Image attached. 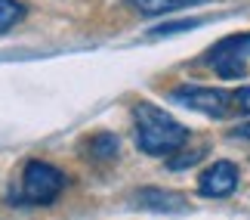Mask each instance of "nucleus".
Instances as JSON below:
<instances>
[{"label": "nucleus", "mask_w": 250, "mask_h": 220, "mask_svg": "<svg viewBox=\"0 0 250 220\" xmlns=\"http://www.w3.org/2000/svg\"><path fill=\"white\" fill-rule=\"evenodd\" d=\"M133 118H136V143L146 155L167 158L179 146L188 143L186 124H179L173 115H167L158 106H151V102H139V106L133 109Z\"/></svg>", "instance_id": "nucleus-1"}, {"label": "nucleus", "mask_w": 250, "mask_h": 220, "mask_svg": "<svg viewBox=\"0 0 250 220\" xmlns=\"http://www.w3.org/2000/svg\"><path fill=\"white\" fill-rule=\"evenodd\" d=\"M167 97L179 106H186L191 112L210 115V118H226V115L235 112V99L229 90H216V87H201V84H182V87H173Z\"/></svg>", "instance_id": "nucleus-2"}, {"label": "nucleus", "mask_w": 250, "mask_h": 220, "mask_svg": "<svg viewBox=\"0 0 250 220\" xmlns=\"http://www.w3.org/2000/svg\"><path fill=\"white\" fill-rule=\"evenodd\" d=\"M207 65L226 81L229 78H244L247 65H250V31L223 37V41L207 53Z\"/></svg>", "instance_id": "nucleus-3"}, {"label": "nucleus", "mask_w": 250, "mask_h": 220, "mask_svg": "<svg viewBox=\"0 0 250 220\" xmlns=\"http://www.w3.org/2000/svg\"><path fill=\"white\" fill-rule=\"evenodd\" d=\"M65 177L59 168L46 165V161H28L22 171V196L31 205H50L62 193Z\"/></svg>", "instance_id": "nucleus-4"}, {"label": "nucleus", "mask_w": 250, "mask_h": 220, "mask_svg": "<svg viewBox=\"0 0 250 220\" xmlns=\"http://www.w3.org/2000/svg\"><path fill=\"white\" fill-rule=\"evenodd\" d=\"M238 165L232 161H213L207 171H201L198 177V193L207 198H226L238 189Z\"/></svg>", "instance_id": "nucleus-5"}, {"label": "nucleus", "mask_w": 250, "mask_h": 220, "mask_svg": "<svg viewBox=\"0 0 250 220\" xmlns=\"http://www.w3.org/2000/svg\"><path fill=\"white\" fill-rule=\"evenodd\" d=\"M136 205L139 208H148V211H164V214H179V211H188V198L179 196V193H170V189H139L136 193Z\"/></svg>", "instance_id": "nucleus-6"}, {"label": "nucleus", "mask_w": 250, "mask_h": 220, "mask_svg": "<svg viewBox=\"0 0 250 220\" xmlns=\"http://www.w3.org/2000/svg\"><path fill=\"white\" fill-rule=\"evenodd\" d=\"M118 152H121V140L108 130L93 133V137L86 140V155L93 161H111V158H118Z\"/></svg>", "instance_id": "nucleus-7"}, {"label": "nucleus", "mask_w": 250, "mask_h": 220, "mask_svg": "<svg viewBox=\"0 0 250 220\" xmlns=\"http://www.w3.org/2000/svg\"><path fill=\"white\" fill-rule=\"evenodd\" d=\"M204 3V0H133V6L139 9L142 16H164V13H176V9Z\"/></svg>", "instance_id": "nucleus-8"}, {"label": "nucleus", "mask_w": 250, "mask_h": 220, "mask_svg": "<svg viewBox=\"0 0 250 220\" xmlns=\"http://www.w3.org/2000/svg\"><path fill=\"white\" fill-rule=\"evenodd\" d=\"M207 155V149L204 146H195V149H186V146H179L173 155H167V168L170 171H186V168H195L201 158Z\"/></svg>", "instance_id": "nucleus-9"}, {"label": "nucleus", "mask_w": 250, "mask_h": 220, "mask_svg": "<svg viewBox=\"0 0 250 220\" xmlns=\"http://www.w3.org/2000/svg\"><path fill=\"white\" fill-rule=\"evenodd\" d=\"M25 16V6L19 0H0V34H6L9 28H16Z\"/></svg>", "instance_id": "nucleus-10"}, {"label": "nucleus", "mask_w": 250, "mask_h": 220, "mask_svg": "<svg viewBox=\"0 0 250 220\" xmlns=\"http://www.w3.org/2000/svg\"><path fill=\"white\" fill-rule=\"evenodd\" d=\"M198 25H204V19H182V22H173V25H155L151 28V37H167V34L188 31V28H198Z\"/></svg>", "instance_id": "nucleus-11"}, {"label": "nucleus", "mask_w": 250, "mask_h": 220, "mask_svg": "<svg viewBox=\"0 0 250 220\" xmlns=\"http://www.w3.org/2000/svg\"><path fill=\"white\" fill-rule=\"evenodd\" d=\"M232 99H235V112L250 115V87H241L238 93H232Z\"/></svg>", "instance_id": "nucleus-12"}, {"label": "nucleus", "mask_w": 250, "mask_h": 220, "mask_svg": "<svg viewBox=\"0 0 250 220\" xmlns=\"http://www.w3.org/2000/svg\"><path fill=\"white\" fill-rule=\"evenodd\" d=\"M232 137H241V140H250V121L238 124V127H232Z\"/></svg>", "instance_id": "nucleus-13"}]
</instances>
